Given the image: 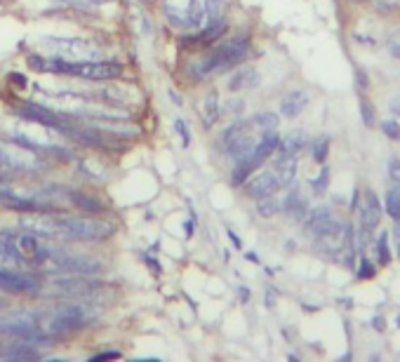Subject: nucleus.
Wrapping results in <instances>:
<instances>
[{
    "mask_svg": "<svg viewBox=\"0 0 400 362\" xmlns=\"http://www.w3.org/2000/svg\"><path fill=\"white\" fill-rule=\"evenodd\" d=\"M5 306V302H3V299H0V308H3Z\"/></svg>",
    "mask_w": 400,
    "mask_h": 362,
    "instance_id": "nucleus-45",
    "label": "nucleus"
},
{
    "mask_svg": "<svg viewBox=\"0 0 400 362\" xmlns=\"http://www.w3.org/2000/svg\"><path fill=\"white\" fill-rule=\"evenodd\" d=\"M360 113H363V122L367 127H372L374 125V109H372V104L367 102V99H360Z\"/></svg>",
    "mask_w": 400,
    "mask_h": 362,
    "instance_id": "nucleus-30",
    "label": "nucleus"
},
{
    "mask_svg": "<svg viewBox=\"0 0 400 362\" xmlns=\"http://www.w3.org/2000/svg\"><path fill=\"white\" fill-rule=\"evenodd\" d=\"M174 129L179 132L181 144L189 146V144H191V129H189V125H186V120H184V118H177V120H174Z\"/></svg>",
    "mask_w": 400,
    "mask_h": 362,
    "instance_id": "nucleus-31",
    "label": "nucleus"
},
{
    "mask_svg": "<svg viewBox=\"0 0 400 362\" xmlns=\"http://www.w3.org/2000/svg\"><path fill=\"white\" fill-rule=\"evenodd\" d=\"M243 109H245V104L241 102V99H238V102H236V99H233V102H231V104H228V111H231V113H233V118H241V113H243Z\"/></svg>",
    "mask_w": 400,
    "mask_h": 362,
    "instance_id": "nucleus-35",
    "label": "nucleus"
},
{
    "mask_svg": "<svg viewBox=\"0 0 400 362\" xmlns=\"http://www.w3.org/2000/svg\"><path fill=\"white\" fill-rule=\"evenodd\" d=\"M374 252H377V264L379 266H389L391 264V238L389 230H381L374 240Z\"/></svg>",
    "mask_w": 400,
    "mask_h": 362,
    "instance_id": "nucleus-20",
    "label": "nucleus"
},
{
    "mask_svg": "<svg viewBox=\"0 0 400 362\" xmlns=\"http://www.w3.org/2000/svg\"><path fill=\"white\" fill-rule=\"evenodd\" d=\"M250 122H252V127H255L257 132H266V129H278L280 118L275 113H257Z\"/></svg>",
    "mask_w": 400,
    "mask_h": 362,
    "instance_id": "nucleus-24",
    "label": "nucleus"
},
{
    "mask_svg": "<svg viewBox=\"0 0 400 362\" xmlns=\"http://www.w3.org/2000/svg\"><path fill=\"white\" fill-rule=\"evenodd\" d=\"M26 64H28V68H33V71H41V73L48 71V59H43L41 55H28Z\"/></svg>",
    "mask_w": 400,
    "mask_h": 362,
    "instance_id": "nucleus-32",
    "label": "nucleus"
},
{
    "mask_svg": "<svg viewBox=\"0 0 400 362\" xmlns=\"http://www.w3.org/2000/svg\"><path fill=\"white\" fill-rule=\"evenodd\" d=\"M48 71L59 75H71V78H80L88 82H113L120 80L125 73V66L120 61H68V59H48Z\"/></svg>",
    "mask_w": 400,
    "mask_h": 362,
    "instance_id": "nucleus-3",
    "label": "nucleus"
},
{
    "mask_svg": "<svg viewBox=\"0 0 400 362\" xmlns=\"http://www.w3.org/2000/svg\"><path fill=\"white\" fill-rule=\"evenodd\" d=\"M184 230H186V238L194 235V221H186V223H184Z\"/></svg>",
    "mask_w": 400,
    "mask_h": 362,
    "instance_id": "nucleus-41",
    "label": "nucleus"
},
{
    "mask_svg": "<svg viewBox=\"0 0 400 362\" xmlns=\"http://www.w3.org/2000/svg\"><path fill=\"white\" fill-rule=\"evenodd\" d=\"M31 233L45 238H61L68 243H104L115 235V226L95 217H52L41 221H21Z\"/></svg>",
    "mask_w": 400,
    "mask_h": 362,
    "instance_id": "nucleus-1",
    "label": "nucleus"
},
{
    "mask_svg": "<svg viewBox=\"0 0 400 362\" xmlns=\"http://www.w3.org/2000/svg\"><path fill=\"white\" fill-rule=\"evenodd\" d=\"M271 174L275 176V181H278L280 188H288L292 186V181L297 179V172H299V158H285V156H278L271 163Z\"/></svg>",
    "mask_w": 400,
    "mask_h": 362,
    "instance_id": "nucleus-15",
    "label": "nucleus"
},
{
    "mask_svg": "<svg viewBox=\"0 0 400 362\" xmlns=\"http://www.w3.org/2000/svg\"><path fill=\"white\" fill-rule=\"evenodd\" d=\"M106 358H120V351H102V353H95L90 360H106Z\"/></svg>",
    "mask_w": 400,
    "mask_h": 362,
    "instance_id": "nucleus-37",
    "label": "nucleus"
},
{
    "mask_svg": "<svg viewBox=\"0 0 400 362\" xmlns=\"http://www.w3.org/2000/svg\"><path fill=\"white\" fill-rule=\"evenodd\" d=\"M381 129H384V134L389 137L391 142H398L400 139V122L396 118H386L381 122Z\"/></svg>",
    "mask_w": 400,
    "mask_h": 362,
    "instance_id": "nucleus-28",
    "label": "nucleus"
},
{
    "mask_svg": "<svg viewBox=\"0 0 400 362\" xmlns=\"http://www.w3.org/2000/svg\"><path fill=\"white\" fill-rule=\"evenodd\" d=\"M356 212L360 217V228H365L372 233V230L379 226V221L384 217V205H381L379 196H377L372 188H365L363 193H360Z\"/></svg>",
    "mask_w": 400,
    "mask_h": 362,
    "instance_id": "nucleus-9",
    "label": "nucleus"
},
{
    "mask_svg": "<svg viewBox=\"0 0 400 362\" xmlns=\"http://www.w3.org/2000/svg\"><path fill=\"white\" fill-rule=\"evenodd\" d=\"M384 212L394 221H400V188L398 186L389 188L386 196H384Z\"/></svg>",
    "mask_w": 400,
    "mask_h": 362,
    "instance_id": "nucleus-22",
    "label": "nucleus"
},
{
    "mask_svg": "<svg viewBox=\"0 0 400 362\" xmlns=\"http://www.w3.org/2000/svg\"><path fill=\"white\" fill-rule=\"evenodd\" d=\"M394 245H396V254L400 259V221H394Z\"/></svg>",
    "mask_w": 400,
    "mask_h": 362,
    "instance_id": "nucleus-38",
    "label": "nucleus"
},
{
    "mask_svg": "<svg viewBox=\"0 0 400 362\" xmlns=\"http://www.w3.org/2000/svg\"><path fill=\"white\" fill-rule=\"evenodd\" d=\"M12 85H17V87H26V75L24 73H10L7 75Z\"/></svg>",
    "mask_w": 400,
    "mask_h": 362,
    "instance_id": "nucleus-36",
    "label": "nucleus"
},
{
    "mask_svg": "<svg viewBox=\"0 0 400 362\" xmlns=\"http://www.w3.org/2000/svg\"><path fill=\"white\" fill-rule=\"evenodd\" d=\"M228 238H231V240H233V245H236V247H238V250H241V247H243V245H241V238H238V235L233 233V230H228Z\"/></svg>",
    "mask_w": 400,
    "mask_h": 362,
    "instance_id": "nucleus-40",
    "label": "nucleus"
},
{
    "mask_svg": "<svg viewBox=\"0 0 400 362\" xmlns=\"http://www.w3.org/2000/svg\"><path fill=\"white\" fill-rule=\"evenodd\" d=\"M221 14H224V0H191V21L198 28L221 19Z\"/></svg>",
    "mask_w": 400,
    "mask_h": 362,
    "instance_id": "nucleus-10",
    "label": "nucleus"
},
{
    "mask_svg": "<svg viewBox=\"0 0 400 362\" xmlns=\"http://www.w3.org/2000/svg\"><path fill=\"white\" fill-rule=\"evenodd\" d=\"M248 52H250V38H245V36L228 38V41H217V45L207 50L203 57L191 59L184 71H186L191 82H203L205 78H210V75L236 68L248 57Z\"/></svg>",
    "mask_w": 400,
    "mask_h": 362,
    "instance_id": "nucleus-2",
    "label": "nucleus"
},
{
    "mask_svg": "<svg viewBox=\"0 0 400 362\" xmlns=\"http://www.w3.org/2000/svg\"><path fill=\"white\" fill-rule=\"evenodd\" d=\"M55 3L68 5V7H78V10H95V7L109 3V0H55Z\"/></svg>",
    "mask_w": 400,
    "mask_h": 362,
    "instance_id": "nucleus-27",
    "label": "nucleus"
},
{
    "mask_svg": "<svg viewBox=\"0 0 400 362\" xmlns=\"http://www.w3.org/2000/svg\"><path fill=\"white\" fill-rule=\"evenodd\" d=\"M356 275L360 280H370V278H374L377 275V266H374V261L372 259H367L365 254H360L358 257V261H356Z\"/></svg>",
    "mask_w": 400,
    "mask_h": 362,
    "instance_id": "nucleus-25",
    "label": "nucleus"
},
{
    "mask_svg": "<svg viewBox=\"0 0 400 362\" xmlns=\"http://www.w3.org/2000/svg\"><path fill=\"white\" fill-rule=\"evenodd\" d=\"M200 118H203V127H214L221 118V106H219V92L210 90L200 102Z\"/></svg>",
    "mask_w": 400,
    "mask_h": 362,
    "instance_id": "nucleus-17",
    "label": "nucleus"
},
{
    "mask_svg": "<svg viewBox=\"0 0 400 362\" xmlns=\"http://www.w3.org/2000/svg\"><path fill=\"white\" fill-rule=\"evenodd\" d=\"M257 85H259V73L255 71V68L243 66V68H238L233 75H231L228 90H231V92H243V90L257 87Z\"/></svg>",
    "mask_w": 400,
    "mask_h": 362,
    "instance_id": "nucleus-19",
    "label": "nucleus"
},
{
    "mask_svg": "<svg viewBox=\"0 0 400 362\" xmlns=\"http://www.w3.org/2000/svg\"><path fill=\"white\" fill-rule=\"evenodd\" d=\"M280 212V200L275 196H266L257 200V214L261 219H271Z\"/></svg>",
    "mask_w": 400,
    "mask_h": 362,
    "instance_id": "nucleus-23",
    "label": "nucleus"
},
{
    "mask_svg": "<svg viewBox=\"0 0 400 362\" xmlns=\"http://www.w3.org/2000/svg\"><path fill=\"white\" fill-rule=\"evenodd\" d=\"M88 325V311L78 304H66V306H59L52 311V318H50V334L55 336H64V334H71L75 329L85 327Z\"/></svg>",
    "mask_w": 400,
    "mask_h": 362,
    "instance_id": "nucleus-5",
    "label": "nucleus"
},
{
    "mask_svg": "<svg viewBox=\"0 0 400 362\" xmlns=\"http://www.w3.org/2000/svg\"><path fill=\"white\" fill-rule=\"evenodd\" d=\"M302 223H304V233L315 240V238L337 230L344 221L337 219L327 205H318V207H313V210H309V214H306V219Z\"/></svg>",
    "mask_w": 400,
    "mask_h": 362,
    "instance_id": "nucleus-7",
    "label": "nucleus"
},
{
    "mask_svg": "<svg viewBox=\"0 0 400 362\" xmlns=\"http://www.w3.org/2000/svg\"><path fill=\"white\" fill-rule=\"evenodd\" d=\"M389 179L394 181V186L400 188V158L398 156L389 158Z\"/></svg>",
    "mask_w": 400,
    "mask_h": 362,
    "instance_id": "nucleus-29",
    "label": "nucleus"
},
{
    "mask_svg": "<svg viewBox=\"0 0 400 362\" xmlns=\"http://www.w3.org/2000/svg\"><path fill=\"white\" fill-rule=\"evenodd\" d=\"M309 200L304 198V193L297 186L285 196V200L280 203V212H285V217L292 221H304L306 214H309Z\"/></svg>",
    "mask_w": 400,
    "mask_h": 362,
    "instance_id": "nucleus-14",
    "label": "nucleus"
},
{
    "mask_svg": "<svg viewBox=\"0 0 400 362\" xmlns=\"http://www.w3.org/2000/svg\"><path fill=\"white\" fill-rule=\"evenodd\" d=\"M226 28H228L226 19L221 17L217 21H212V24L203 26L196 36H184L181 45H186V48H203V45H212V43L221 41V36L226 33Z\"/></svg>",
    "mask_w": 400,
    "mask_h": 362,
    "instance_id": "nucleus-12",
    "label": "nucleus"
},
{
    "mask_svg": "<svg viewBox=\"0 0 400 362\" xmlns=\"http://www.w3.org/2000/svg\"><path fill=\"white\" fill-rule=\"evenodd\" d=\"M351 3H365V0H351Z\"/></svg>",
    "mask_w": 400,
    "mask_h": 362,
    "instance_id": "nucleus-44",
    "label": "nucleus"
},
{
    "mask_svg": "<svg viewBox=\"0 0 400 362\" xmlns=\"http://www.w3.org/2000/svg\"><path fill=\"white\" fill-rule=\"evenodd\" d=\"M68 200H71V203L78 207L80 212H85V214H90V217H99V214H106L109 212V207H106L102 200H97L95 196H88V193H80V191H68Z\"/></svg>",
    "mask_w": 400,
    "mask_h": 362,
    "instance_id": "nucleus-18",
    "label": "nucleus"
},
{
    "mask_svg": "<svg viewBox=\"0 0 400 362\" xmlns=\"http://www.w3.org/2000/svg\"><path fill=\"white\" fill-rule=\"evenodd\" d=\"M14 167H21L19 160H14L10 153L0 151V169H14Z\"/></svg>",
    "mask_w": 400,
    "mask_h": 362,
    "instance_id": "nucleus-34",
    "label": "nucleus"
},
{
    "mask_svg": "<svg viewBox=\"0 0 400 362\" xmlns=\"http://www.w3.org/2000/svg\"><path fill=\"white\" fill-rule=\"evenodd\" d=\"M41 287L43 280L33 273L0 268V292H7V294H38Z\"/></svg>",
    "mask_w": 400,
    "mask_h": 362,
    "instance_id": "nucleus-6",
    "label": "nucleus"
},
{
    "mask_svg": "<svg viewBox=\"0 0 400 362\" xmlns=\"http://www.w3.org/2000/svg\"><path fill=\"white\" fill-rule=\"evenodd\" d=\"M241 299H243V302H248V299H250V292L245 287H241Z\"/></svg>",
    "mask_w": 400,
    "mask_h": 362,
    "instance_id": "nucleus-43",
    "label": "nucleus"
},
{
    "mask_svg": "<svg viewBox=\"0 0 400 362\" xmlns=\"http://www.w3.org/2000/svg\"><path fill=\"white\" fill-rule=\"evenodd\" d=\"M243 186H245V196L252 198V200H259V198H266V196H275L280 191L278 181H275V176L271 174V169L257 172L255 176H250V179L245 181Z\"/></svg>",
    "mask_w": 400,
    "mask_h": 362,
    "instance_id": "nucleus-11",
    "label": "nucleus"
},
{
    "mask_svg": "<svg viewBox=\"0 0 400 362\" xmlns=\"http://www.w3.org/2000/svg\"><path fill=\"white\" fill-rule=\"evenodd\" d=\"M0 207L10 212H21V214H55L59 212V207L50 205V203H41L38 198H24L19 193H12V191L0 188Z\"/></svg>",
    "mask_w": 400,
    "mask_h": 362,
    "instance_id": "nucleus-8",
    "label": "nucleus"
},
{
    "mask_svg": "<svg viewBox=\"0 0 400 362\" xmlns=\"http://www.w3.org/2000/svg\"><path fill=\"white\" fill-rule=\"evenodd\" d=\"M309 142L311 137L304 132V129H292L290 134L280 137V144H278V156H285V158H299L302 153L309 149Z\"/></svg>",
    "mask_w": 400,
    "mask_h": 362,
    "instance_id": "nucleus-13",
    "label": "nucleus"
},
{
    "mask_svg": "<svg viewBox=\"0 0 400 362\" xmlns=\"http://www.w3.org/2000/svg\"><path fill=\"white\" fill-rule=\"evenodd\" d=\"M309 151H311V158L315 160L318 165H322L330 156V137L327 134H320L315 137V139L309 142Z\"/></svg>",
    "mask_w": 400,
    "mask_h": 362,
    "instance_id": "nucleus-21",
    "label": "nucleus"
},
{
    "mask_svg": "<svg viewBox=\"0 0 400 362\" xmlns=\"http://www.w3.org/2000/svg\"><path fill=\"white\" fill-rule=\"evenodd\" d=\"M309 186L313 191V196H322V193H325L327 186H330V167H322L320 174L315 176V179L309 181Z\"/></svg>",
    "mask_w": 400,
    "mask_h": 362,
    "instance_id": "nucleus-26",
    "label": "nucleus"
},
{
    "mask_svg": "<svg viewBox=\"0 0 400 362\" xmlns=\"http://www.w3.org/2000/svg\"><path fill=\"white\" fill-rule=\"evenodd\" d=\"M386 48H389V52H391V55H394L396 59H400V28H396L394 33H391Z\"/></svg>",
    "mask_w": 400,
    "mask_h": 362,
    "instance_id": "nucleus-33",
    "label": "nucleus"
},
{
    "mask_svg": "<svg viewBox=\"0 0 400 362\" xmlns=\"http://www.w3.org/2000/svg\"><path fill=\"white\" fill-rule=\"evenodd\" d=\"M311 104V95L306 90H292L283 97L280 102V113L283 118H297L306 111V106Z\"/></svg>",
    "mask_w": 400,
    "mask_h": 362,
    "instance_id": "nucleus-16",
    "label": "nucleus"
},
{
    "mask_svg": "<svg viewBox=\"0 0 400 362\" xmlns=\"http://www.w3.org/2000/svg\"><path fill=\"white\" fill-rule=\"evenodd\" d=\"M252 132H255V127H252L250 120H233L231 125L224 129V132L219 134V146L224 149V153L228 158H243L245 153L252 151V146H255V137H252Z\"/></svg>",
    "mask_w": 400,
    "mask_h": 362,
    "instance_id": "nucleus-4",
    "label": "nucleus"
},
{
    "mask_svg": "<svg viewBox=\"0 0 400 362\" xmlns=\"http://www.w3.org/2000/svg\"><path fill=\"white\" fill-rule=\"evenodd\" d=\"M0 356H3V346H0Z\"/></svg>",
    "mask_w": 400,
    "mask_h": 362,
    "instance_id": "nucleus-46",
    "label": "nucleus"
},
{
    "mask_svg": "<svg viewBox=\"0 0 400 362\" xmlns=\"http://www.w3.org/2000/svg\"><path fill=\"white\" fill-rule=\"evenodd\" d=\"M144 259H146V264H149V266H153L156 271H160V264H158L156 259H151V257H144Z\"/></svg>",
    "mask_w": 400,
    "mask_h": 362,
    "instance_id": "nucleus-42",
    "label": "nucleus"
},
{
    "mask_svg": "<svg viewBox=\"0 0 400 362\" xmlns=\"http://www.w3.org/2000/svg\"><path fill=\"white\" fill-rule=\"evenodd\" d=\"M391 111H394V113L398 115V118H400V95L391 99Z\"/></svg>",
    "mask_w": 400,
    "mask_h": 362,
    "instance_id": "nucleus-39",
    "label": "nucleus"
}]
</instances>
